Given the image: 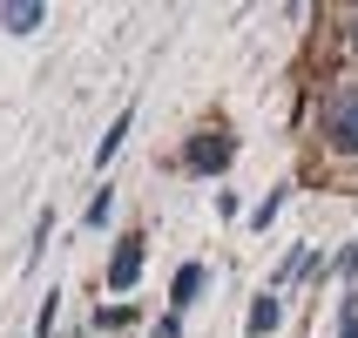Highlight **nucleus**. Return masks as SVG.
<instances>
[{"instance_id": "f257e3e1", "label": "nucleus", "mask_w": 358, "mask_h": 338, "mask_svg": "<svg viewBox=\"0 0 358 338\" xmlns=\"http://www.w3.org/2000/svg\"><path fill=\"white\" fill-rule=\"evenodd\" d=\"M318 136L331 156H358V81H338L318 108Z\"/></svg>"}, {"instance_id": "f03ea898", "label": "nucleus", "mask_w": 358, "mask_h": 338, "mask_svg": "<svg viewBox=\"0 0 358 338\" xmlns=\"http://www.w3.org/2000/svg\"><path fill=\"white\" fill-rule=\"evenodd\" d=\"M230 156H237V136H230V129H196V136L182 142V169H189V176H223V169H230Z\"/></svg>"}, {"instance_id": "7ed1b4c3", "label": "nucleus", "mask_w": 358, "mask_h": 338, "mask_svg": "<svg viewBox=\"0 0 358 338\" xmlns=\"http://www.w3.org/2000/svg\"><path fill=\"white\" fill-rule=\"evenodd\" d=\"M142 230H129V237L115 244V251H108V271H101V284H108V291H136V278H142V258H149V251H142Z\"/></svg>"}, {"instance_id": "20e7f679", "label": "nucleus", "mask_w": 358, "mask_h": 338, "mask_svg": "<svg viewBox=\"0 0 358 338\" xmlns=\"http://www.w3.org/2000/svg\"><path fill=\"white\" fill-rule=\"evenodd\" d=\"M284 325V291H257L250 298V318H243V338H271Z\"/></svg>"}, {"instance_id": "39448f33", "label": "nucleus", "mask_w": 358, "mask_h": 338, "mask_svg": "<svg viewBox=\"0 0 358 338\" xmlns=\"http://www.w3.org/2000/svg\"><path fill=\"white\" fill-rule=\"evenodd\" d=\"M0 27H7V34H34V27H48V7H41V0H7V7H0Z\"/></svg>"}, {"instance_id": "423d86ee", "label": "nucleus", "mask_w": 358, "mask_h": 338, "mask_svg": "<svg viewBox=\"0 0 358 338\" xmlns=\"http://www.w3.org/2000/svg\"><path fill=\"white\" fill-rule=\"evenodd\" d=\"M129 129H136V101H129V108H122V115L108 122V136L95 142V169H108V162L122 156V142H129Z\"/></svg>"}, {"instance_id": "0eeeda50", "label": "nucleus", "mask_w": 358, "mask_h": 338, "mask_svg": "<svg viewBox=\"0 0 358 338\" xmlns=\"http://www.w3.org/2000/svg\"><path fill=\"white\" fill-rule=\"evenodd\" d=\"M203 278H210L203 264H182L176 278H169V311H189V304L203 298Z\"/></svg>"}, {"instance_id": "6e6552de", "label": "nucleus", "mask_w": 358, "mask_h": 338, "mask_svg": "<svg viewBox=\"0 0 358 338\" xmlns=\"http://www.w3.org/2000/svg\"><path fill=\"white\" fill-rule=\"evenodd\" d=\"M304 271H311V244H291V251H284V264H278V278H271V291H284V284H298Z\"/></svg>"}, {"instance_id": "1a4fd4ad", "label": "nucleus", "mask_w": 358, "mask_h": 338, "mask_svg": "<svg viewBox=\"0 0 358 338\" xmlns=\"http://www.w3.org/2000/svg\"><path fill=\"white\" fill-rule=\"evenodd\" d=\"M108 217H115V190H95L88 210H81V223H88V230H108Z\"/></svg>"}, {"instance_id": "9d476101", "label": "nucleus", "mask_w": 358, "mask_h": 338, "mask_svg": "<svg viewBox=\"0 0 358 338\" xmlns=\"http://www.w3.org/2000/svg\"><path fill=\"white\" fill-rule=\"evenodd\" d=\"M48 237H55V210H41V217H34V244H27V271H41V251H48Z\"/></svg>"}, {"instance_id": "9b49d317", "label": "nucleus", "mask_w": 358, "mask_h": 338, "mask_svg": "<svg viewBox=\"0 0 358 338\" xmlns=\"http://www.w3.org/2000/svg\"><path fill=\"white\" fill-rule=\"evenodd\" d=\"M278 210H284V183H278V190H271V197L257 203V210H250V230H271V223H278Z\"/></svg>"}, {"instance_id": "f8f14e48", "label": "nucleus", "mask_w": 358, "mask_h": 338, "mask_svg": "<svg viewBox=\"0 0 358 338\" xmlns=\"http://www.w3.org/2000/svg\"><path fill=\"white\" fill-rule=\"evenodd\" d=\"M55 318H61V291L41 298V318H34V338H55Z\"/></svg>"}, {"instance_id": "ddd939ff", "label": "nucleus", "mask_w": 358, "mask_h": 338, "mask_svg": "<svg viewBox=\"0 0 358 338\" xmlns=\"http://www.w3.org/2000/svg\"><path fill=\"white\" fill-rule=\"evenodd\" d=\"M338 338H358V298H345V318H338Z\"/></svg>"}, {"instance_id": "4468645a", "label": "nucleus", "mask_w": 358, "mask_h": 338, "mask_svg": "<svg viewBox=\"0 0 358 338\" xmlns=\"http://www.w3.org/2000/svg\"><path fill=\"white\" fill-rule=\"evenodd\" d=\"M338 278H358V237L345 244V258H338Z\"/></svg>"}, {"instance_id": "2eb2a0df", "label": "nucleus", "mask_w": 358, "mask_h": 338, "mask_svg": "<svg viewBox=\"0 0 358 338\" xmlns=\"http://www.w3.org/2000/svg\"><path fill=\"white\" fill-rule=\"evenodd\" d=\"M352 48H358V14H352Z\"/></svg>"}]
</instances>
